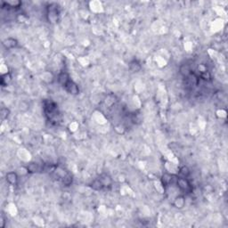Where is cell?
<instances>
[{
	"label": "cell",
	"mask_w": 228,
	"mask_h": 228,
	"mask_svg": "<svg viewBox=\"0 0 228 228\" xmlns=\"http://www.w3.org/2000/svg\"><path fill=\"white\" fill-rule=\"evenodd\" d=\"M44 106H45L44 109H45V113L46 117H48L50 119H53L54 118L56 117L57 106L54 103H53L52 101H46Z\"/></svg>",
	"instance_id": "6da1fadb"
},
{
	"label": "cell",
	"mask_w": 228,
	"mask_h": 228,
	"mask_svg": "<svg viewBox=\"0 0 228 228\" xmlns=\"http://www.w3.org/2000/svg\"><path fill=\"white\" fill-rule=\"evenodd\" d=\"M60 14L59 7L56 4H51L47 8V17L50 22H55L58 20Z\"/></svg>",
	"instance_id": "7a4b0ae2"
},
{
	"label": "cell",
	"mask_w": 228,
	"mask_h": 228,
	"mask_svg": "<svg viewBox=\"0 0 228 228\" xmlns=\"http://www.w3.org/2000/svg\"><path fill=\"white\" fill-rule=\"evenodd\" d=\"M176 185L179 187V189L185 193H189L192 192L193 187L186 177H177Z\"/></svg>",
	"instance_id": "3957f363"
},
{
	"label": "cell",
	"mask_w": 228,
	"mask_h": 228,
	"mask_svg": "<svg viewBox=\"0 0 228 228\" xmlns=\"http://www.w3.org/2000/svg\"><path fill=\"white\" fill-rule=\"evenodd\" d=\"M65 88V90L71 94V95H78L80 93V88H79V86L76 84L74 81H72L71 80L68 81V83L63 87Z\"/></svg>",
	"instance_id": "277c9868"
},
{
	"label": "cell",
	"mask_w": 228,
	"mask_h": 228,
	"mask_svg": "<svg viewBox=\"0 0 228 228\" xmlns=\"http://www.w3.org/2000/svg\"><path fill=\"white\" fill-rule=\"evenodd\" d=\"M69 80H70V79H69V74L67 72L62 71V72H61L59 74V76H58V81H59V83L62 87H64L68 83Z\"/></svg>",
	"instance_id": "5b68a950"
},
{
	"label": "cell",
	"mask_w": 228,
	"mask_h": 228,
	"mask_svg": "<svg viewBox=\"0 0 228 228\" xmlns=\"http://www.w3.org/2000/svg\"><path fill=\"white\" fill-rule=\"evenodd\" d=\"M3 45H4L7 48L10 49V48H14V47L17 46L18 42H17V40H16V39L12 38H7V39L4 40Z\"/></svg>",
	"instance_id": "8992f818"
},
{
	"label": "cell",
	"mask_w": 228,
	"mask_h": 228,
	"mask_svg": "<svg viewBox=\"0 0 228 228\" xmlns=\"http://www.w3.org/2000/svg\"><path fill=\"white\" fill-rule=\"evenodd\" d=\"M7 181L11 185H16L18 181V177L14 172H9L7 174Z\"/></svg>",
	"instance_id": "52a82bcc"
},
{
	"label": "cell",
	"mask_w": 228,
	"mask_h": 228,
	"mask_svg": "<svg viewBox=\"0 0 228 228\" xmlns=\"http://www.w3.org/2000/svg\"><path fill=\"white\" fill-rule=\"evenodd\" d=\"M180 73L184 76V77L187 78L188 76H190L193 72H192V69L190 68V66L188 64H185V65H182L181 68H180Z\"/></svg>",
	"instance_id": "ba28073f"
},
{
	"label": "cell",
	"mask_w": 228,
	"mask_h": 228,
	"mask_svg": "<svg viewBox=\"0 0 228 228\" xmlns=\"http://www.w3.org/2000/svg\"><path fill=\"white\" fill-rule=\"evenodd\" d=\"M11 79H12V77H11L10 73H6V74L2 75V77H1V85L3 87L7 86V84L11 81Z\"/></svg>",
	"instance_id": "9c48e42d"
},
{
	"label": "cell",
	"mask_w": 228,
	"mask_h": 228,
	"mask_svg": "<svg viewBox=\"0 0 228 228\" xmlns=\"http://www.w3.org/2000/svg\"><path fill=\"white\" fill-rule=\"evenodd\" d=\"M92 187H93L95 190H102V189L104 187V185H103L102 181H101L100 178H99V179L95 180V181L92 183Z\"/></svg>",
	"instance_id": "30bf717a"
},
{
	"label": "cell",
	"mask_w": 228,
	"mask_h": 228,
	"mask_svg": "<svg viewBox=\"0 0 228 228\" xmlns=\"http://www.w3.org/2000/svg\"><path fill=\"white\" fill-rule=\"evenodd\" d=\"M3 4H5L7 7H10L12 8H18V7H21L22 2H20V1H8V2H5Z\"/></svg>",
	"instance_id": "8fae6325"
},
{
	"label": "cell",
	"mask_w": 228,
	"mask_h": 228,
	"mask_svg": "<svg viewBox=\"0 0 228 228\" xmlns=\"http://www.w3.org/2000/svg\"><path fill=\"white\" fill-rule=\"evenodd\" d=\"M27 170L30 173H34V172H38V166L37 163H30L28 167H27Z\"/></svg>",
	"instance_id": "7c38bea8"
},
{
	"label": "cell",
	"mask_w": 228,
	"mask_h": 228,
	"mask_svg": "<svg viewBox=\"0 0 228 228\" xmlns=\"http://www.w3.org/2000/svg\"><path fill=\"white\" fill-rule=\"evenodd\" d=\"M130 69L133 71H138L141 69V65L139 64V62L134 61L130 63Z\"/></svg>",
	"instance_id": "4fadbf2b"
},
{
	"label": "cell",
	"mask_w": 228,
	"mask_h": 228,
	"mask_svg": "<svg viewBox=\"0 0 228 228\" xmlns=\"http://www.w3.org/2000/svg\"><path fill=\"white\" fill-rule=\"evenodd\" d=\"M190 170H189V169L187 168V167H185V166H184V167H182L181 169H180V174L183 176V177H189V175H190Z\"/></svg>",
	"instance_id": "5bb4252c"
},
{
	"label": "cell",
	"mask_w": 228,
	"mask_h": 228,
	"mask_svg": "<svg viewBox=\"0 0 228 228\" xmlns=\"http://www.w3.org/2000/svg\"><path fill=\"white\" fill-rule=\"evenodd\" d=\"M175 205L177 206V208H182L185 205V200L183 197H178L176 199L175 201Z\"/></svg>",
	"instance_id": "9a60e30c"
},
{
	"label": "cell",
	"mask_w": 228,
	"mask_h": 228,
	"mask_svg": "<svg viewBox=\"0 0 228 228\" xmlns=\"http://www.w3.org/2000/svg\"><path fill=\"white\" fill-rule=\"evenodd\" d=\"M9 113H10V111L7 108H2V110H1V118H2V119H6L8 117Z\"/></svg>",
	"instance_id": "2e32d148"
}]
</instances>
